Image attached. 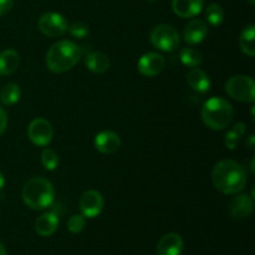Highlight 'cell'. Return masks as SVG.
Here are the masks:
<instances>
[{"label":"cell","mask_w":255,"mask_h":255,"mask_svg":"<svg viewBox=\"0 0 255 255\" xmlns=\"http://www.w3.org/2000/svg\"><path fill=\"white\" fill-rule=\"evenodd\" d=\"M212 183L223 194H237L247 186L246 169L233 159H222L212 171Z\"/></svg>","instance_id":"obj_1"},{"label":"cell","mask_w":255,"mask_h":255,"mask_svg":"<svg viewBox=\"0 0 255 255\" xmlns=\"http://www.w3.org/2000/svg\"><path fill=\"white\" fill-rule=\"evenodd\" d=\"M82 49L70 40L55 42L46 54V66L55 74L70 71L82 57Z\"/></svg>","instance_id":"obj_2"},{"label":"cell","mask_w":255,"mask_h":255,"mask_svg":"<svg viewBox=\"0 0 255 255\" xmlns=\"http://www.w3.org/2000/svg\"><path fill=\"white\" fill-rule=\"evenodd\" d=\"M22 201L29 208L35 211L46 209L54 203L55 189L51 182L42 177L30 178L22 188Z\"/></svg>","instance_id":"obj_3"},{"label":"cell","mask_w":255,"mask_h":255,"mask_svg":"<svg viewBox=\"0 0 255 255\" xmlns=\"http://www.w3.org/2000/svg\"><path fill=\"white\" fill-rule=\"evenodd\" d=\"M202 121L213 131H222L229 127L234 117L233 106L222 97H212L202 107Z\"/></svg>","instance_id":"obj_4"},{"label":"cell","mask_w":255,"mask_h":255,"mask_svg":"<svg viewBox=\"0 0 255 255\" xmlns=\"http://www.w3.org/2000/svg\"><path fill=\"white\" fill-rule=\"evenodd\" d=\"M226 92L229 97L238 102L252 104L255 101V82L251 76L236 75L227 80Z\"/></svg>","instance_id":"obj_5"},{"label":"cell","mask_w":255,"mask_h":255,"mask_svg":"<svg viewBox=\"0 0 255 255\" xmlns=\"http://www.w3.org/2000/svg\"><path fill=\"white\" fill-rule=\"evenodd\" d=\"M151 42L156 49L164 52L176 51L181 44V36L172 25L159 24L151 32Z\"/></svg>","instance_id":"obj_6"},{"label":"cell","mask_w":255,"mask_h":255,"mask_svg":"<svg viewBox=\"0 0 255 255\" xmlns=\"http://www.w3.org/2000/svg\"><path fill=\"white\" fill-rule=\"evenodd\" d=\"M37 25H39L40 31L49 37L62 36L67 31V27H69L66 17L55 11L42 14L40 16L39 21H37Z\"/></svg>","instance_id":"obj_7"},{"label":"cell","mask_w":255,"mask_h":255,"mask_svg":"<svg viewBox=\"0 0 255 255\" xmlns=\"http://www.w3.org/2000/svg\"><path fill=\"white\" fill-rule=\"evenodd\" d=\"M27 136L35 146L45 147L52 141L54 128L47 120L37 117L30 122L29 127H27Z\"/></svg>","instance_id":"obj_8"},{"label":"cell","mask_w":255,"mask_h":255,"mask_svg":"<svg viewBox=\"0 0 255 255\" xmlns=\"http://www.w3.org/2000/svg\"><path fill=\"white\" fill-rule=\"evenodd\" d=\"M80 211L85 218H96L104 211L105 201L100 192L95 189L86 191L80 198Z\"/></svg>","instance_id":"obj_9"},{"label":"cell","mask_w":255,"mask_h":255,"mask_svg":"<svg viewBox=\"0 0 255 255\" xmlns=\"http://www.w3.org/2000/svg\"><path fill=\"white\" fill-rule=\"evenodd\" d=\"M166 66V60L158 52H147L139 57L137 69L141 75L146 77H154L161 74Z\"/></svg>","instance_id":"obj_10"},{"label":"cell","mask_w":255,"mask_h":255,"mask_svg":"<svg viewBox=\"0 0 255 255\" xmlns=\"http://www.w3.org/2000/svg\"><path fill=\"white\" fill-rule=\"evenodd\" d=\"M254 211L253 198L248 194H238L231 199L228 204V212L233 218L244 219L248 218Z\"/></svg>","instance_id":"obj_11"},{"label":"cell","mask_w":255,"mask_h":255,"mask_svg":"<svg viewBox=\"0 0 255 255\" xmlns=\"http://www.w3.org/2000/svg\"><path fill=\"white\" fill-rule=\"evenodd\" d=\"M95 148L104 154H112L119 151L121 146V138L114 131H102L95 137Z\"/></svg>","instance_id":"obj_12"},{"label":"cell","mask_w":255,"mask_h":255,"mask_svg":"<svg viewBox=\"0 0 255 255\" xmlns=\"http://www.w3.org/2000/svg\"><path fill=\"white\" fill-rule=\"evenodd\" d=\"M207 34H208V27L203 20L194 19L189 21L186 25L183 30V40L186 44L191 45H198L206 39Z\"/></svg>","instance_id":"obj_13"},{"label":"cell","mask_w":255,"mask_h":255,"mask_svg":"<svg viewBox=\"0 0 255 255\" xmlns=\"http://www.w3.org/2000/svg\"><path fill=\"white\" fill-rule=\"evenodd\" d=\"M183 246V239L179 234L167 233L157 244V255H181Z\"/></svg>","instance_id":"obj_14"},{"label":"cell","mask_w":255,"mask_h":255,"mask_svg":"<svg viewBox=\"0 0 255 255\" xmlns=\"http://www.w3.org/2000/svg\"><path fill=\"white\" fill-rule=\"evenodd\" d=\"M203 5V0H173L172 10L177 16L189 19L201 14Z\"/></svg>","instance_id":"obj_15"},{"label":"cell","mask_w":255,"mask_h":255,"mask_svg":"<svg viewBox=\"0 0 255 255\" xmlns=\"http://www.w3.org/2000/svg\"><path fill=\"white\" fill-rule=\"evenodd\" d=\"M59 216L54 212H46L35 221V231L41 237H51L59 229Z\"/></svg>","instance_id":"obj_16"},{"label":"cell","mask_w":255,"mask_h":255,"mask_svg":"<svg viewBox=\"0 0 255 255\" xmlns=\"http://www.w3.org/2000/svg\"><path fill=\"white\" fill-rule=\"evenodd\" d=\"M186 80L191 89L196 92H199V94H206L211 90L212 82L208 74L203 70L198 69V67H193V69L189 70Z\"/></svg>","instance_id":"obj_17"},{"label":"cell","mask_w":255,"mask_h":255,"mask_svg":"<svg viewBox=\"0 0 255 255\" xmlns=\"http://www.w3.org/2000/svg\"><path fill=\"white\" fill-rule=\"evenodd\" d=\"M85 66L94 74H105L110 69V59L100 51H87L84 57Z\"/></svg>","instance_id":"obj_18"},{"label":"cell","mask_w":255,"mask_h":255,"mask_svg":"<svg viewBox=\"0 0 255 255\" xmlns=\"http://www.w3.org/2000/svg\"><path fill=\"white\" fill-rule=\"evenodd\" d=\"M20 64L19 52L12 49L4 50L0 52V75L1 76H9L14 74L17 70Z\"/></svg>","instance_id":"obj_19"},{"label":"cell","mask_w":255,"mask_h":255,"mask_svg":"<svg viewBox=\"0 0 255 255\" xmlns=\"http://www.w3.org/2000/svg\"><path fill=\"white\" fill-rule=\"evenodd\" d=\"M239 46L247 56L253 57L255 55V26L253 24L242 30L239 36Z\"/></svg>","instance_id":"obj_20"},{"label":"cell","mask_w":255,"mask_h":255,"mask_svg":"<svg viewBox=\"0 0 255 255\" xmlns=\"http://www.w3.org/2000/svg\"><path fill=\"white\" fill-rule=\"evenodd\" d=\"M20 97H21V90H20L19 85L14 84V82L5 84L0 91V101L5 106H12V105L17 104Z\"/></svg>","instance_id":"obj_21"},{"label":"cell","mask_w":255,"mask_h":255,"mask_svg":"<svg viewBox=\"0 0 255 255\" xmlns=\"http://www.w3.org/2000/svg\"><path fill=\"white\" fill-rule=\"evenodd\" d=\"M179 60L182 64L187 67H198L203 61V56L198 50L193 49V47H184L179 52Z\"/></svg>","instance_id":"obj_22"},{"label":"cell","mask_w":255,"mask_h":255,"mask_svg":"<svg viewBox=\"0 0 255 255\" xmlns=\"http://www.w3.org/2000/svg\"><path fill=\"white\" fill-rule=\"evenodd\" d=\"M247 126L243 124V122H237L233 126V128L229 129L226 133V138H224V142H226V146L228 147V149H234L238 144L239 139L242 138L244 133H246Z\"/></svg>","instance_id":"obj_23"},{"label":"cell","mask_w":255,"mask_h":255,"mask_svg":"<svg viewBox=\"0 0 255 255\" xmlns=\"http://www.w3.org/2000/svg\"><path fill=\"white\" fill-rule=\"evenodd\" d=\"M206 20L212 26H219L224 20V10L219 4L208 5L206 9Z\"/></svg>","instance_id":"obj_24"},{"label":"cell","mask_w":255,"mask_h":255,"mask_svg":"<svg viewBox=\"0 0 255 255\" xmlns=\"http://www.w3.org/2000/svg\"><path fill=\"white\" fill-rule=\"evenodd\" d=\"M41 164L46 171H55L59 167V156L51 148H45L41 153Z\"/></svg>","instance_id":"obj_25"},{"label":"cell","mask_w":255,"mask_h":255,"mask_svg":"<svg viewBox=\"0 0 255 255\" xmlns=\"http://www.w3.org/2000/svg\"><path fill=\"white\" fill-rule=\"evenodd\" d=\"M85 226H86V218L82 214H74L67 221V229L72 234L81 233Z\"/></svg>","instance_id":"obj_26"},{"label":"cell","mask_w":255,"mask_h":255,"mask_svg":"<svg viewBox=\"0 0 255 255\" xmlns=\"http://www.w3.org/2000/svg\"><path fill=\"white\" fill-rule=\"evenodd\" d=\"M67 32H69L72 37H75V39L82 40L85 39V37L89 36L90 29L86 24L79 21V22H74V24L69 25V27H67Z\"/></svg>","instance_id":"obj_27"},{"label":"cell","mask_w":255,"mask_h":255,"mask_svg":"<svg viewBox=\"0 0 255 255\" xmlns=\"http://www.w3.org/2000/svg\"><path fill=\"white\" fill-rule=\"evenodd\" d=\"M7 127V115L2 107H0V136L4 134V132L6 131Z\"/></svg>","instance_id":"obj_28"},{"label":"cell","mask_w":255,"mask_h":255,"mask_svg":"<svg viewBox=\"0 0 255 255\" xmlns=\"http://www.w3.org/2000/svg\"><path fill=\"white\" fill-rule=\"evenodd\" d=\"M14 5V0H0V16L7 14Z\"/></svg>","instance_id":"obj_29"},{"label":"cell","mask_w":255,"mask_h":255,"mask_svg":"<svg viewBox=\"0 0 255 255\" xmlns=\"http://www.w3.org/2000/svg\"><path fill=\"white\" fill-rule=\"evenodd\" d=\"M254 142H255L254 134H251V136H249V138H248V141H247V144H248V147L251 149L254 148Z\"/></svg>","instance_id":"obj_30"},{"label":"cell","mask_w":255,"mask_h":255,"mask_svg":"<svg viewBox=\"0 0 255 255\" xmlns=\"http://www.w3.org/2000/svg\"><path fill=\"white\" fill-rule=\"evenodd\" d=\"M4 184H5V178H4V176H2L1 172H0V191L4 188Z\"/></svg>","instance_id":"obj_31"},{"label":"cell","mask_w":255,"mask_h":255,"mask_svg":"<svg viewBox=\"0 0 255 255\" xmlns=\"http://www.w3.org/2000/svg\"><path fill=\"white\" fill-rule=\"evenodd\" d=\"M0 255H6V251H5L4 246L1 244V242H0Z\"/></svg>","instance_id":"obj_32"},{"label":"cell","mask_w":255,"mask_h":255,"mask_svg":"<svg viewBox=\"0 0 255 255\" xmlns=\"http://www.w3.org/2000/svg\"><path fill=\"white\" fill-rule=\"evenodd\" d=\"M248 1H249V2H251V4H252V5H254V4H255V0H248Z\"/></svg>","instance_id":"obj_33"},{"label":"cell","mask_w":255,"mask_h":255,"mask_svg":"<svg viewBox=\"0 0 255 255\" xmlns=\"http://www.w3.org/2000/svg\"><path fill=\"white\" fill-rule=\"evenodd\" d=\"M147 1H156V0H147Z\"/></svg>","instance_id":"obj_34"}]
</instances>
